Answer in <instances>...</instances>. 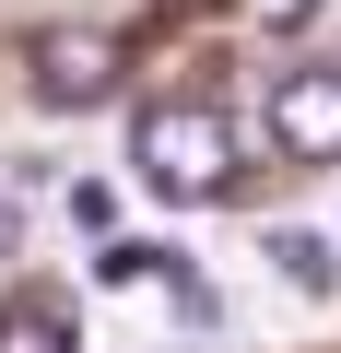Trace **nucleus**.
Segmentation results:
<instances>
[{"label":"nucleus","mask_w":341,"mask_h":353,"mask_svg":"<svg viewBox=\"0 0 341 353\" xmlns=\"http://www.w3.org/2000/svg\"><path fill=\"white\" fill-rule=\"evenodd\" d=\"M130 176L153 201H177V212H200V201H224L236 189V130L189 94V106H141L130 118Z\"/></svg>","instance_id":"nucleus-1"},{"label":"nucleus","mask_w":341,"mask_h":353,"mask_svg":"<svg viewBox=\"0 0 341 353\" xmlns=\"http://www.w3.org/2000/svg\"><path fill=\"white\" fill-rule=\"evenodd\" d=\"M271 271H282L306 306H329V294H341V248H329V236H306V224H282V236H271Z\"/></svg>","instance_id":"nucleus-4"},{"label":"nucleus","mask_w":341,"mask_h":353,"mask_svg":"<svg viewBox=\"0 0 341 353\" xmlns=\"http://www.w3.org/2000/svg\"><path fill=\"white\" fill-rule=\"evenodd\" d=\"M118 94V36H36V106H106Z\"/></svg>","instance_id":"nucleus-3"},{"label":"nucleus","mask_w":341,"mask_h":353,"mask_svg":"<svg viewBox=\"0 0 341 353\" xmlns=\"http://www.w3.org/2000/svg\"><path fill=\"white\" fill-rule=\"evenodd\" d=\"M271 141L294 165H329L341 153V71H282L271 83Z\"/></svg>","instance_id":"nucleus-2"},{"label":"nucleus","mask_w":341,"mask_h":353,"mask_svg":"<svg viewBox=\"0 0 341 353\" xmlns=\"http://www.w3.org/2000/svg\"><path fill=\"white\" fill-rule=\"evenodd\" d=\"M165 271H177V248H130V236L94 248V283H165Z\"/></svg>","instance_id":"nucleus-6"},{"label":"nucleus","mask_w":341,"mask_h":353,"mask_svg":"<svg viewBox=\"0 0 341 353\" xmlns=\"http://www.w3.org/2000/svg\"><path fill=\"white\" fill-rule=\"evenodd\" d=\"M0 353H83L71 341V306L59 294H12V306H0Z\"/></svg>","instance_id":"nucleus-5"}]
</instances>
